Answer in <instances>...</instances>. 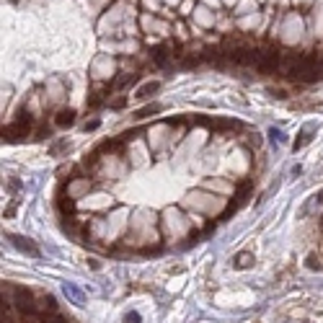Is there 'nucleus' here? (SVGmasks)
Here are the masks:
<instances>
[{
    "label": "nucleus",
    "mask_w": 323,
    "mask_h": 323,
    "mask_svg": "<svg viewBox=\"0 0 323 323\" xmlns=\"http://www.w3.org/2000/svg\"><path fill=\"white\" fill-rule=\"evenodd\" d=\"M233 266H235V269H248V266H253V253L241 251L238 256L233 258Z\"/></svg>",
    "instance_id": "nucleus-6"
},
{
    "label": "nucleus",
    "mask_w": 323,
    "mask_h": 323,
    "mask_svg": "<svg viewBox=\"0 0 323 323\" xmlns=\"http://www.w3.org/2000/svg\"><path fill=\"white\" fill-rule=\"evenodd\" d=\"M41 308H44V310H57V303H55V297H52V295H47L44 300H41Z\"/></svg>",
    "instance_id": "nucleus-11"
},
{
    "label": "nucleus",
    "mask_w": 323,
    "mask_h": 323,
    "mask_svg": "<svg viewBox=\"0 0 323 323\" xmlns=\"http://www.w3.org/2000/svg\"><path fill=\"white\" fill-rule=\"evenodd\" d=\"M55 122H57V127H70V124L75 122V112H73V109H62Z\"/></svg>",
    "instance_id": "nucleus-7"
},
{
    "label": "nucleus",
    "mask_w": 323,
    "mask_h": 323,
    "mask_svg": "<svg viewBox=\"0 0 323 323\" xmlns=\"http://www.w3.org/2000/svg\"><path fill=\"white\" fill-rule=\"evenodd\" d=\"M31 122H34V119H31L29 112H21L13 124L3 127V140H6V142H16V140H21V137H26L29 129H31Z\"/></svg>",
    "instance_id": "nucleus-1"
},
{
    "label": "nucleus",
    "mask_w": 323,
    "mask_h": 323,
    "mask_svg": "<svg viewBox=\"0 0 323 323\" xmlns=\"http://www.w3.org/2000/svg\"><path fill=\"white\" fill-rule=\"evenodd\" d=\"M228 60L233 65H238V68H248V65H258V60H261V55H258L256 49H248V47H241V49H233L228 55Z\"/></svg>",
    "instance_id": "nucleus-2"
},
{
    "label": "nucleus",
    "mask_w": 323,
    "mask_h": 323,
    "mask_svg": "<svg viewBox=\"0 0 323 323\" xmlns=\"http://www.w3.org/2000/svg\"><path fill=\"white\" fill-rule=\"evenodd\" d=\"M132 80H135V75H122V78L117 80V85H114V88H124V85H129Z\"/></svg>",
    "instance_id": "nucleus-13"
},
{
    "label": "nucleus",
    "mask_w": 323,
    "mask_h": 323,
    "mask_svg": "<svg viewBox=\"0 0 323 323\" xmlns=\"http://www.w3.org/2000/svg\"><path fill=\"white\" fill-rule=\"evenodd\" d=\"M8 241H11V243H13L18 251H24V253L34 256V258H39V256H41L39 246H36L34 241H29V238H21V235H8Z\"/></svg>",
    "instance_id": "nucleus-4"
},
{
    "label": "nucleus",
    "mask_w": 323,
    "mask_h": 323,
    "mask_svg": "<svg viewBox=\"0 0 323 323\" xmlns=\"http://www.w3.org/2000/svg\"><path fill=\"white\" fill-rule=\"evenodd\" d=\"M160 112V103H153V106H145V109H140L137 114H135V119H145V117H153V114H158Z\"/></svg>",
    "instance_id": "nucleus-8"
},
{
    "label": "nucleus",
    "mask_w": 323,
    "mask_h": 323,
    "mask_svg": "<svg viewBox=\"0 0 323 323\" xmlns=\"http://www.w3.org/2000/svg\"><path fill=\"white\" fill-rule=\"evenodd\" d=\"M160 91V83L158 80H153V83H145V85H140L137 88V93H135V98H150L153 93H158Z\"/></svg>",
    "instance_id": "nucleus-5"
},
{
    "label": "nucleus",
    "mask_w": 323,
    "mask_h": 323,
    "mask_svg": "<svg viewBox=\"0 0 323 323\" xmlns=\"http://www.w3.org/2000/svg\"><path fill=\"white\" fill-rule=\"evenodd\" d=\"M60 212H62V214H65V212H70V214H73V212H75V204H73L70 199H68V202L60 199Z\"/></svg>",
    "instance_id": "nucleus-12"
},
{
    "label": "nucleus",
    "mask_w": 323,
    "mask_h": 323,
    "mask_svg": "<svg viewBox=\"0 0 323 323\" xmlns=\"http://www.w3.org/2000/svg\"><path fill=\"white\" fill-rule=\"evenodd\" d=\"M166 52H168V47H155V49H153V60H155L158 65H163V62H166Z\"/></svg>",
    "instance_id": "nucleus-10"
},
{
    "label": "nucleus",
    "mask_w": 323,
    "mask_h": 323,
    "mask_svg": "<svg viewBox=\"0 0 323 323\" xmlns=\"http://www.w3.org/2000/svg\"><path fill=\"white\" fill-rule=\"evenodd\" d=\"M310 142V129H303V132H300V140L292 145L295 150H300V147H303V145H308Z\"/></svg>",
    "instance_id": "nucleus-9"
},
{
    "label": "nucleus",
    "mask_w": 323,
    "mask_h": 323,
    "mask_svg": "<svg viewBox=\"0 0 323 323\" xmlns=\"http://www.w3.org/2000/svg\"><path fill=\"white\" fill-rule=\"evenodd\" d=\"M127 106V98H117L114 103H112V109H124Z\"/></svg>",
    "instance_id": "nucleus-14"
},
{
    "label": "nucleus",
    "mask_w": 323,
    "mask_h": 323,
    "mask_svg": "<svg viewBox=\"0 0 323 323\" xmlns=\"http://www.w3.org/2000/svg\"><path fill=\"white\" fill-rule=\"evenodd\" d=\"M279 62H282V55H279V49H269L261 55V60H258L256 68L261 70V73H274L279 68Z\"/></svg>",
    "instance_id": "nucleus-3"
}]
</instances>
